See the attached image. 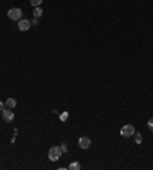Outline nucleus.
<instances>
[{"instance_id":"obj_3","label":"nucleus","mask_w":153,"mask_h":170,"mask_svg":"<svg viewBox=\"0 0 153 170\" xmlns=\"http://www.w3.org/2000/svg\"><path fill=\"white\" fill-rule=\"evenodd\" d=\"M133 133H135V127L132 126V124H126L123 129H121V135L123 136H133Z\"/></svg>"},{"instance_id":"obj_1","label":"nucleus","mask_w":153,"mask_h":170,"mask_svg":"<svg viewBox=\"0 0 153 170\" xmlns=\"http://www.w3.org/2000/svg\"><path fill=\"white\" fill-rule=\"evenodd\" d=\"M61 153H63V150H61V147H60V146H52V147L49 149L48 156H49V159H51V161H58V159H60V156H61Z\"/></svg>"},{"instance_id":"obj_14","label":"nucleus","mask_w":153,"mask_h":170,"mask_svg":"<svg viewBox=\"0 0 153 170\" xmlns=\"http://www.w3.org/2000/svg\"><path fill=\"white\" fill-rule=\"evenodd\" d=\"M60 147H61V150L64 152V153H66V152H67V146H66V144H61V146H60Z\"/></svg>"},{"instance_id":"obj_7","label":"nucleus","mask_w":153,"mask_h":170,"mask_svg":"<svg viewBox=\"0 0 153 170\" xmlns=\"http://www.w3.org/2000/svg\"><path fill=\"white\" fill-rule=\"evenodd\" d=\"M16 106H17V101H16V98H8V100H6V107L12 109V107H16Z\"/></svg>"},{"instance_id":"obj_8","label":"nucleus","mask_w":153,"mask_h":170,"mask_svg":"<svg viewBox=\"0 0 153 170\" xmlns=\"http://www.w3.org/2000/svg\"><path fill=\"white\" fill-rule=\"evenodd\" d=\"M133 139L136 144H141L142 143V135L141 133H133Z\"/></svg>"},{"instance_id":"obj_2","label":"nucleus","mask_w":153,"mask_h":170,"mask_svg":"<svg viewBox=\"0 0 153 170\" xmlns=\"http://www.w3.org/2000/svg\"><path fill=\"white\" fill-rule=\"evenodd\" d=\"M21 16H23V12H21V9L20 8H11L9 11H8V17L11 20H21Z\"/></svg>"},{"instance_id":"obj_12","label":"nucleus","mask_w":153,"mask_h":170,"mask_svg":"<svg viewBox=\"0 0 153 170\" xmlns=\"http://www.w3.org/2000/svg\"><path fill=\"white\" fill-rule=\"evenodd\" d=\"M67 118H69V113H67V112H63V113H60V120H61V121H66Z\"/></svg>"},{"instance_id":"obj_11","label":"nucleus","mask_w":153,"mask_h":170,"mask_svg":"<svg viewBox=\"0 0 153 170\" xmlns=\"http://www.w3.org/2000/svg\"><path fill=\"white\" fill-rule=\"evenodd\" d=\"M41 2H43V0H29V3H31L34 8H35V6H40V5H41Z\"/></svg>"},{"instance_id":"obj_16","label":"nucleus","mask_w":153,"mask_h":170,"mask_svg":"<svg viewBox=\"0 0 153 170\" xmlns=\"http://www.w3.org/2000/svg\"><path fill=\"white\" fill-rule=\"evenodd\" d=\"M32 25H38V19H37V17H34V20H32Z\"/></svg>"},{"instance_id":"obj_13","label":"nucleus","mask_w":153,"mask_h":170,"mask_svg":"<svg viewBox=\"0 0 153 170\" xmlns=\"http://www.w3.org/2000/svg\"><path fill=\"white\" fill-rule=\"evenodd\" d=\"M147 126H149V129L153 132V120H149V121H147Z\"/></svg>"},{"instance_id":"obj_4","label":"nucleus","mask_w":153,"mask_h":170,"mask_svg":"<svg viewBox=\"0 0 153 170\" xmlns=\"http://www.w3.org/2000/svg\"><path fill=\"white\" fill-rule=\"evenodd\" d=\"M2 116H3V121H5V123H12V121H14V112H12V111L3 109V111H2Z\"/></svg>"},{"instance_id":"obj_5","label":"nucleus","mask_w":153,"mask_h":170,"mask_svg":"<svg viewBox=\"0 0 153 170\" xmlns=\"http://www.w3.org/2000/svg\"><path fill=\"white\" fill-rule=\"evenodd\" d=\"M90 144H92V141H90L87 136H81V138L78 139V146H80L81 149H84V150H86V149H89V147H90Z\"/></svg>"},{"instance_id":"obj_10","label":"nucleus","mask_w":153,"mask_h":170,"mask_svg":"<svg viewBox=\"0 0 153 170\" xmlns=\"http://www.w3.org/2000/svg\"><path fill=\"white\" fill-rule=\"evenodd\" d=\"M80 169H81L80 163H72V164L69 166V170H80Z\"/></svg>"},{"instance_id":"obj_6","label":"nucleus","mask_w":153,"mask_h":170,"mask_svg":"<svg viewBox=\"0 0 153 170\" xmlns=\"http://www.w3.org/2000/svg\"><path fill=\"white\" fill-rule=\"evenodd\" d=\"M31 21L29 20H25V19H21V20H19V29L20 31H28L29 28H31Z\"/></svg>"},{"instance_id":"obj_15","label":"nucleus","mask_w":153,"mask_h":170,"mask_svg":"<svg viewBox=\"0 0 153 170\" xmlns=\"http://www.w3.org/2000/svg\"><path fill=\"white\" fill-rule=\"evenodd\" d=\"M5 109V104H3V101H0V112Z\"/></svg>"},{"instance_id":"obj_9","label":"nucleus","mask_w":153,"mask_h":170,"mask_svg":"<svg viewBox=\"0 0 153 170\" xmlns=\"http://www.w3.org/2000/svg\"><path fill=\"white\" fill-rule=\"evenodd\" d=\"M41 14H43V11H41V8L40 6H35V9H34V17H41Z\"/></svg>"}]
</instances>
